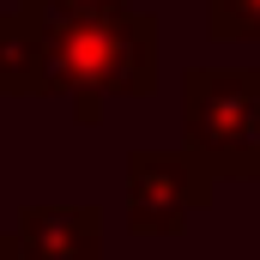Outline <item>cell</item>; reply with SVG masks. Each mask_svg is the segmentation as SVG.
<instances>
[{
  "label": "cell",
  "mask_w": 260,
  "mask_h": 260,
  "mask_svg": "<svg viewBox=\"0 0 260 260\" xmlns=\"http://www.w3.org/2000/svg\"><path fill=\"white\" fill-rule=\"evenodd\" d=\"M212 206V176L194 151H133L127 157V230L176 236L194 212Z\"/></svg>",
  "instance_id": "3957f363"
},
{
  "label": "cell",
  "mask_w": 260,
  "mask_h": 260,
  "mask_svg": "<svg viewBox=\"0 0 260 260\" xmlns=\"http://www.w3.org/2000/svg\"><path fill=\"white\" fill-rule=\"evenodd\" d=\"M103 6H139V0H18V12L61 18V12H103Z\"/></svg>",
  "instance_id": "8992f818"
},
{
  "label": "cell",
  "mask_w": 260,
  "mask_h": 260,
  "mask_svg": "<svg viewBox=\"0 0 260 260\" xmlns=\"http://www.w3.org/2000/svg\"><path fill=\"white\" fill-rule=\"evenodd\" d=\"M182 151H194L212 182H260V67L182 73Z\"/></svg>",
  "instance_id": "7a4b0ae2"
},
{
  "label": "cell",
  "mask_w": 260,
  "mask_h": 260,
  "mask_svg": "<svg viewBox=\"0 0 260 260\" xmlns=\"http://www.w3.org/2000/svg\"><path fill=\"white\" fill-rule=\"evenodd\" d=\"M37 91L73 97L79 121H97L103 97H151L157 91V18L139 6L37 18Z\"/></svg>",
  "instance_id": "6da1fadb"
},
{
  "label": "cell",
  "mask_w": 260,
  "mask_h": 260,
  "mask_svg": "<svg viewBox=\"0 0 260 260\" xmlns=\"http://www.w3.org/2000/svg\"><path fill=\"white\" fill-rule=\"evenodd\" d=\"M206 30L218 43H260V0H206Z\"/></svg>",
  "instance_id": "5b68a950"
},
{
  "label": "cell",
  "mask_w": 260,
  "mask_h": 260,
  "mask_svg": "<svg viewBox=\"0 0 260 260\" xmlns=\"http://www.w3.org/2000/svg\"><path fill=\"white\" fill-rule=\"evenodd\" d=\"M103 212L97 206H24L12 230V260H97Z\"/></svg>",
  "instance_id": "277c9868"
}]
</instances>
